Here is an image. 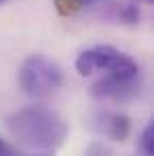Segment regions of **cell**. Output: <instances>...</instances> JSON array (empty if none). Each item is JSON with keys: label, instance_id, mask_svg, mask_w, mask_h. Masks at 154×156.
I'll return each mask as SVG.
<instances>
[{"label": "cell", "instance_id": "6da1fadb", "mask_svg": "<svg viewBox=\"0 0 154 156\" xmlns=\"http://www.w3.org/2000/svg\"><path fill=\"white\" fill-rule=\"evenodd\" d=\"M13 137L34 150H55L68 137V122L47 105H27L9 116Z\"/></svg>", "mask_w": 154, "mask_h": 156}, {"label": "cell", "instance_id": "7a4b0ae2", "mask_svg": "<svg viewBox=\"0 0 154 156\" xmlns=\"http://www.w3.org/2000/svg\"><path fill=\"white\" fill-rule=\"evenodd\" d=\"M63 70L57 61L45 55H30L19 68V87L27 97L42 99L61 89Z\"/></svg>", "mask_w": 154, "mask_h": 156}, {"label": "cell", "instance_id": "3957f363", "mask_svg": "<svg viewBox=\"0 0 154 156\" xmlns=\"http://www.w3.org/2000/svg\"><path fill=\"white\" fill-rule=\"evenodd\" d=\"M74 68L80 76H91L95 72L118 74V76H137L139 66L137 61L125 51L110 47V44H95L91 49L80 51L74 61Z\"/></svg>", "mask_w": 154, "mask_h": 156}, {"label": "cell", "instance_id": "277c9868", "mask_svg": "<svg viewBox=\"0 0 154 156\" xmlns=\"http://www.w3.org/2000/svg\"><path fill=\"white\" fill-rule=\"evenodd\" d=\"M141 89V74L137 76H118V74H106L97 82L91 84V95L103 101H129L133 99Z\"/></svg>", "mask_w": 154, "mask_h": 156}, {"label": "cell", "instance_id": "5b68a950", "mask_svg": "<svg viewBox=\"0 0 154 156\" xmlns=\"http://www.w3.org/2000/svg\"><path fill=\"white\" fill-rule=\"evenodd\" d=\"M91 129L110 141H125L131 133V120L120 112L102 110L91 116Z\"/></svg>", "mask_w": 154, "mask_h": 156}, {"label": "cell", "instance_id": "8992f818", "mask_svg": "<svg viewBox=\"0 0 154 156\" xmlns=\"http://www.w3.org/2000/svg\"><path fill=\"white\" fill-rule=\"evenodd\" d=\"M103 17L116 21V23H125V26H137L139 23V9L137 2L133 0H125V2H110Z\"/></svg>", "mask_w": 154, "mask_h": 156}, {"label": "cell", "instance_id": "52a82bcc", "mask_svg": "<svg viewBox=\"0 0 154 156\" xmlns=\"http://www.w3.org/2000/svg\"><path fill=\"white\" fill-rule=\"evenodd\" d=\"M95 2H99V0H55L57 11L61 15H74L82 6H89V4H95Z\"/></svg>", "mask_w": 154, "mask_h": 156}, {"label": "cell", "instance_id": "ba28073f", "mask_svg": "<svg viewBox=\"0 0 154 156\" xmlns=\"http://www.w3.org/2000/svg\"><path fill=\"white\" fill-rule=\"evenodd\" d=\"M139 148L144 156H154V122L150 120L144 131H141V137H139Z\"/></svg>", "mask_w": 154, "mask_h": 156}, {"label": "cell", "instance_id": "9c48e42d", "mask_svg": "<svg viewBox=\"0 0 154 156\" xmlns=\"http://www.w3.org/2000/svg\"><path fill=\"white\" fill-rule=\"evenodd\" d=\"M0 156H19V154H17V150L11 144H6V141L0 139Z\"/></svg>", "mask_w": 154, "mask_h": 156}, {"label": "cell", "instance_id": "30bf717a", "mask_svg": "<svg viewBox=\"0 0 154 156\" xmlns=\"http://www.w3.org/2000/svg\"><path fill=\"white\" fill-rule=\"evenodd\" d=\"M133 2H141V4H152L154 0H133Z\"/></svg>", "mask_w": 154, "mask_h": 156}, {"label": "cell", "instance_id": "8fae6325", "mask_svg": "<svg viewBox=\"0 0 154 156\" xmlns=\"http://www.w3.org/2000/svg\"><path fill=\"white\" fill-rule=\"evenodd\" d=\"M36 156H51V154H47V152H45V154H36Z\"/></svg>", "mask_w": 154, "mask_h": 156}, {"label": "cell", "instance_id": "7c38bea8", "mask_svg": "<svg viewBox=\"0 0 154 156\" xmlns=\"http://www.w3.org/2000/svg\"><path fill=\"white\" fill-rule=\"evenodd\" d=\"M2 2H4V0H0V4H2Z\"/></svg>", "mask_w": 154, "mask_h": 156}, {"label": "cell", "instance_id": "4fadbf2b", "mask_svg": "<svg viewBox=\"0 0 154 156\" xmlns=\"http://www.w3.org/2000/svg\"><path fill=\"white\" fill-rule=\"evenodd\" d=\"M89 156H91V154H89Z\"/></svg>", "mask_w": 154, "mask_h": 156}]
</instances>
